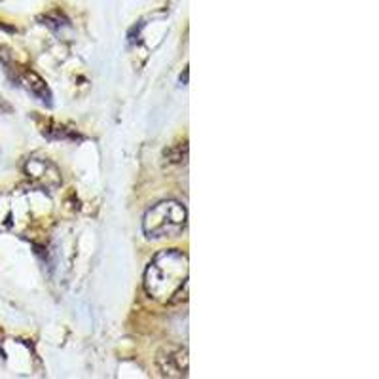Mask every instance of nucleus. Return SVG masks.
<instances>
[{
    "instance_id": "nucleus-4",
    "label": "nucleus",
    "mask_w": 379,
    "mask_h": 379,
    "mask_svg": "<svg viewBox=\"0 0 379 379\" xmlns=\"http://www.w3.org/2000/svg\"><path fill=\"white\" fill-rule=\"evenodd\" d=\"M25 173L32 182H36L39 186L48 188V190L61 186V171L52 161L44 160V158H31L27 161Z\"/></svg>"
},
{
    "instance_id": "nucleus-5",
    "label": "nucleus",
    "mask_w": 379,
    "mask_h": 379,
    "mask_svg": "<svg viewBox=\"0 0 379 379\" xmlns=\"http://www.w3.org/2000/svg\"><path fill=\"white\" fill-rule=\"evenodd\" d=\"M21 84L25 85L27 90L31 91L32 95H36L40 101H44V103H52V91L50 88L46 85V82L42 78L36 74L34 71H23L21 72Z\"/></svg>"
},
{
    "instance_id": "nucleus-3",
    "label": "nucleus",
    "mask_w": 379,
    "mask_h": 379,
    "mask_svg": "<svg viewBox=\"0 0 379 379\" xmlns=\"http://www.w3.org/2000/svg\"><path fill=\"white\" fill-rule=\"evenodd\" d=\"M188 364V349L180 345H165L156 354V366L163 378H186Z\"/></svg>"
},
{
    "instance_id": "nucleus-6",
    "label": "nucleus",
    "mask_w": 379,
    "mask_h": 379,
    "mask_svg": "<svg viewBox=\"0 0 379 379\" xmlns=\"http://www.w3.org/2000/svg\"><path fill=\"white\" fill-rule=\"evenodd\" d=\"M188 160V144L186 142H179L174 144L169 150H165V161L167 163H174V165H180V163H186Z\"/></svg>"
},
{
    "instance_id": "nucleus-1",
    "label": "nucleus",
    "mask_w": 379,
    "mask_h": 379,
    "mask_svg": "<svg viewBox=\"0 0 379 379\" xmlns=\"http://www.w3.org/2000/svg\"><path fill=\"white\" fill-rule=\"evenodd\" d=\"M146 294L161 303H177L188 298V256L182 251H161L148 263L144 273Z\"/></svg>"
},
{
    "instance_id": "nucleus-2",
    "label": "nucleus",
    "mask_w": 379,
    "mask_h": 379,
    "mask_svg": "<svg viewBox=\"0 0 379 379\" xmlns=\"http://www.w3.org/2000/svg\"><path fill=\"white\" fill-rule=\"evenodd\" d=\"M188 211L180 201L167 200L150 207L142 219V230L148 239L179 237L186 230Z\"/></svg>"
}]
</instances>
